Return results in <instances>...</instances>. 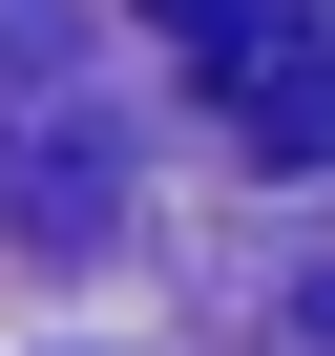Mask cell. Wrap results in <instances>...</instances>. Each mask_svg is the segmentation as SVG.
I'll return each instance as SVG.
<instances>
[{"instance_id":"cell-1","label":"cell","mask_w":335,"mask_h":356,"mask_svg":"<svg viewBox=\"0 0 335 356\" xmlns=\"http://www.w3.org/2000/svg\"><path fill=\"white\" fill-rule=\"evenodd\" d=\"M0 231L22 252L126 231V84H63V0H0Z\"/></svg>"},{"instance_id":"cell-2","label":"cell","mask_w":335,"mask_h":356,"mask_svg":"<svg viewBox=\"0 0 335 356\" xmlns=\"http://www.w3.org/2000/svg\"><path fill=\"white\" fill-rule=\"evenodd\" d=\"M147 42L231 105V147L335 168V0H147Z\"/></svg>"},{"instance_id":"cell-3","label":"cell","mask_w":335,"mask_h":356,"mask_svg":"<svg viewBox=\"0 0 335 356\" xmlns=\"http://www.w3.org/2000/svg\"><path fill=\"white\" fill-rule=\"evenodd\" d=\"M314 335H335V293H314Z\"/></svg>"}]
</instances>
